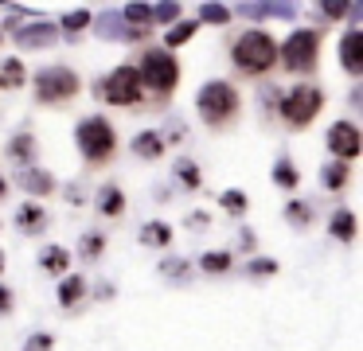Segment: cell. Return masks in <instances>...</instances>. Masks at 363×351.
Wrapping results in <instances>:
<instances>
[{
	"label": "cell",
	"instance_id": "6da1fadb",
	"mask_svg": "<svg viewBox=\"0 0 363 351\" xmlns=\"http://www.w3.org/2000/svg\"><path fill=\"white\" fill-rule=\"evenodd\" d=\"M230 59H235V67L246 70V74H266L277 62V43L266 31H246V35H238V43L230 47Z\"/></svg>",
	"mask_w": 363,
	"mask_h": 351
},
{
	"label": "cell",
	"instance_id": "7a4b0ae2",
	"mask_svg": "<svg viewBox=\"0 0 363 351\" xmlns=\"http://www.w3.org/2000/svg\"><path fill=\"white\" fill-rule=\"evenodd\" d=\"M137 78H141V86H149L152 94H160V98H164V94L176 90V82H180V67H176V59L168 51L149 47V51H141Z\"/></svg>",
	"mask_w": 363,
	"mask_h": 351
},
{
	"label": "cell",
	"instance_id": "3957f363",
	"mask_svg": "<svg viewBox=\"0 0 363 351\" xmlns=\"http://www.w3.org/2000/svg\"><path fill=\"white\" fill-rule=\"evenodd\" d=\"M74 140H79V152L86 156L90 164H106L113 156V145H118L113 125L106 121V117H86V121L74 129Z\"/></svg>",
	"mask_w": 363,
	"mask_h": 351
},
{
	"label": "cell",
	"instance_id": "277c9868",
	"mask_svg": "<svg viewBox=\"0 0 363 351\" xmlns=\"http://www.w3.org/2000/svg\"><path fill=\"white\" fill-rule=\"evenodd\" d=\"M320 106H324V94L316 90L313 82H301L281 98V117L293 129H305V125H313V117L320 113Z\"/></svg>",
	"mask_w": 363,
	"mask_h": 351
},
{
	"label": "cell",
	"instance_id": "5b68a950",
	"mask_svg": "<svg viewBox=\"0 0 363 351\" xmlns=\"http://www.w3.org/2000/svg\"><path fill=\"white\" fill-rule=\"evenodd\" d=\"M196 106L211 125H223L227 117L238 113V90L230 82H207L203 90L196 94Z\"/></svg>",
	"mask_w": 363,
	"mask_h": 351
},
{
	"label": "cell",
	"instance_id": "8992f818",
	"mask_svg": "<svg viewBox=\"0 0 363 351\" xmlns=\"http://www.w3.org/2000/svg\"><path fill=\"white\" fill-rule=\"evenodd\" d=\"M74 94H79V74H74L71 67H43L40 74H35V98L40 101L59 106V101L74 98Z\"/></svg>",
	"mask_w": 363,
	"mask_h": 351
},
{
	"label": "cell",
	"instance_id": "52a82bcc",
	"mask_svg": "<svg viewBox=\"0 0 363 351\" xmlns=\"http://www.w3.org/2000/svg\"><path fill=\"white\" fill-rule=\"evenodd\" d=\"M145 94L141 78H137V67H118L113 74H106L102 82V98L110 101V106H137Z\"/></svg>",
	"mask_w": 363,
	"mask_h": 351
},
{
	"label": "cell",
	"instance_id": "ba28073f",
	"mask_svg": "<svg viewBox=\"0 0 363 351\" xmlns=\"http://www.w3.org/2000/svg\"><path fill=\"white\" fill-rule=\"evenodd\" d=\"M316 51H320V35L316 31H293L281 47V62L297 74V70H313L316 67Z\"/></svg>",
	"mask_w": 363,
	"mask_h": 351
},
{
	"label": "cell",
	"instance_id": "9c48e42d",
	"mask_svg": "<svg viewBox=\"0 0 363 351\" xmlns=\"http://www.w3.org/2000/svg\"><path fill=\"white\" fill-rule=\"evenodd\" d=\"M359 145H363V137H359V129H355L352 121H336V125L328 129V148H332V152H336L344 164L359 156Z\"/></svg>",
	"mask_w": 363,
	"mask_h": 351
},
{
	"label": "cell",
	"instance_id": "30bf717a",
	"mask_svg": "<svg viewBox=\"0 0 363 351\" xmlns=\"http://www.w3.org/2000/svg\"><path fill=\"white\" fill-rule=\"evenodd\" d=\"M340 62H344V70L352 78L363 74V31L359 28H352L344 35V43H340Z\"/></svg>",
	"mask_w": 363,
	"mask_h": 351
},
{
	"label": "cell",
	"instance_id": "8fae6325",
	"mask_svg": "<svg viewBox=\"0 0 363 351\" xmlns=\"http://www.w3.org/2000/svg\"><path fill=\"white\" fill-rule=\"evenodd\" d=\"M55 35H59V31L51 28V23H28V28L16 31V43L20 47H51V43H55Z\"/></svg>",
	"mask_w": 363,
	"mask_h": 351
},
{
	"label": "cell",
	"instance_id": "7c38bea8",
	"mask_svg": "<svg viewBox=\"0 0 363 351\" xmlns=\"http://www.w3.org/2000/svg\"><path fill=\"white\" fill-rule=\"evenodd\" d=\"M20 187L32 191V195H51L55 191V176L43 172V168H28V172H20Z\"/></svg>",
	"mask_w": 363,
	"mask_h": 351
},
{
	"label": "cell",
	"instance_id": "4fadbf2b",
	"mask_svg": "<svg viewBox=\"0 0 363 351\" xmlns=\"http://www.w3.org/2000/svg\"><path fill=\"white\" fill-rule=\"evenodd\" d=\"M16 226L24 234H40L43 226H48V215H43V207H35V203H24L20 215H16Z\"/></svg>",
	"mask_w": 363,
	"mask_h": 351
},
{
	"label": "cell",
	"instance_id": "5bb4252c",
	"mask_svg": "<svg viewBox=\"0 0 363 351\" xmlns=\"http://www.w3.org/2000/svg\"><path fill=\"white\" fill-rule=\"evenodd\" d=\"M328 230H332V238H340V242H352V238H355V215H352L347 207H340L336 215H332Z\"/></svg>",
	"mask_w": 363,
	"mask_h": 351
},
{
	"label": "cell",
	"instance_id": "9a60e30c",
	"mask_svg": "<svg viewBox=\"0 0 363 351\" xmlns=\"http://www.w3.org/2000/svg\"><path fill=\"white\" fill-rule=\"evenodd\" d=\"M133 152H137V156H145V160H157V156L164 152V137H160V133H137Z\"/></svg>",
	"mask_w": 363,
	"mask_h": 351
},
{
	"label": "cell",
	"instance_id": "2e32d148",
	"mask_svg": "<svg viewBox=\"0 0 363 351\" xmlns=\"http://www.w3.org/2000/svg\"><path fill=\"white\" fill-rule=\"evenodd\" d=\"M98 211H102V215H121V211H125V195H121V187L106 184L102 191H98Z\"/></svg>",
	"mask_w": 363,
	"mask_h": 351
},
{
	"label": "cell",
	"instance_id": "e0dca14e",
	"mask_svg": "<svg viewBox=\"0 0 363 351\" xmlns=\"http://www.w3.org/2000/svg\"><path fill=\"white\" fill-rule=\"evenodd\" d=\"M141 242L145 246H168V242H172V226L168 223H145L141 226Z\"/></svg>",
	"mask_w": 363,
	"mask_h": 351
},
{
	"label": "cell",
	"instance_id": "ac0fdd59",
	"mask_svg": "<svg viewBox=\"0 0 363 351\" xmlns=\"http://www.w3.org/2000/svg\"><path fill=\"white\" fill-rule=\"evenodd\" d=\"M24 62L20 59H4V67H0V86L4 90H16V86H24Z\"/></svg>",
	"mask_w": 363,
	"mask_h": 351
},
{
	"label": "cell",
	"instance_id": "d6986e66",
	"mask_svg": "<svg viewBox=\"0 0 363 351\" xmlns=\"http://www.w3.org/2000/svg\"><path fill=\"white\" fill-rule=\"evenodd\" d=\"M67 262H71V254H67L63 246H48L40 254V269H48V273H63Z\"/></svg>",
	"mask_w": 363,
	"mask_h": 351
},
{
	"label": "cell",
	"instance_id": "ffe728a7",
	"mask_svg": "<svg viewBox=\"0 0 363 351\" xmlns=\"http://www.w3.org/2000/svg\"><path fill=\"white\" fill-rule=\"evenodd\" d=\"M82 293H86V281H82L79 273H74V277H67L63 285H59V304H63V308H71V304L79 301Z\"/></svg>",
	"mask_w": 363,
	"mask_h": 351
},
{
	"label": "cell",
	"instance_id": "44dd1931",
	"mask_svg": "<svg viewBox=\"0 0 363 351\" xmlns=\"http://www.w3.org/2000/svg\"><path fill=\"white\" fill-rule=\"evenodd\" d=\"M98 35H106V39H133L137 31H133V28H125V23H118L113 16H106V20L98 23Z\"/></svg>",
	"mask_w": 363,
	"mask_h": 351
},
{
	"label": "cell",
	"instance_id": "7402d4cb",
	"mask_svg": "<svg viewBox=\"0 0 363 351\" xmlns=\"http://www.w3.org/2000/svg\"><path fill=\"white\" fill-rule=\"evenodd\" d=\"M347 176H352V172H347V164H344V160H340V164H328V168L320 172L324 187H332V191H336V187H344V184H347Z\"/></svg>",
	"mask_w": 363,
	"mask_h": 351
},
{
	"label": "cell",
	"instance_id": "603a6c76",
	"mask_svg": "<svg viewBox=\"0 0 363 351\" xmlns=\"http://www.w3.org/2000/svg\"><path fill=\"white\" fill-rule=\"evenodd\" d=\"M121 20L133 23V28H141V23L152 20V4H125L121 8Z\"/></svg>",
	"mask_w": 363,
	"mask_h": 351
},
{
	"label": "cell",
	"instance_id": "cb8c5ba5",
	"mask_svg": "<svg viewBox=\"0 0 363 351\" xmlns=\"http://www.w3.org/2000/svg\"><path fill=\"white\" fill-rule=\"evenodd\" d=\"M285 218H289L293 226H308V223H313V207L301 203V199H293L289 207H285Z\"/></svg>",
	"mask_w": 363,
	"mask_h": 351
},
{
	"label": "cell",
	"instance_id": "d4e9b609",
	"mask_svg": "<svg viewBox=\"0 0 363 351\" xmlns=\"http://www.w3.org/2000/svg\"><path fill=\"white\" fill-rule=\"evenodd\" d=\"M32 152H35V145H32V137H28V133L12 137V145H9V156H12V160H32Z\"/></svg>",
	"mask_w": 363,
	"mask_h": 351
},
{
	"label": "cell",
	"instance_id": "484cf974",
	"mask_svg": "<svg viewBox=\"0 0 363 351\" xmlns=\"http://www.w3.org/2000/svg\"><path fill=\"white\" fill-rule=\"evenodd\" d=\"M191 35H196V20H188V23H176V28L164 35V43H168V47H180V43H188Z\"/></svg>",
	"mask_w": 363,
	"mask_h": 351
},
{
	"label": "cell",
	"instance_id": "4316f807",
	"mask_svg": "<svg viewBox=\"0 0 363 351\" xmlns=\"http://www.w3.org/2000/svg\"><path fill=\"white\" fill-rule=\"evenodd\" d=\"M176 176H180V184L191 187V191L199 187V168H196L191 160H180V164H176Z\"/></svg>",
	"mask_w": 363,
	"mask_h": 351
},
{
	"label": "cell",
	"instance_id": "83f0119b",
	"mask_svg": "<svg viewBox=\"0 0 363 351\" xmlns=\"http://www.w3.org/2000/svg\"><path fill=\"white\" fill-rule=\"evenodd\" d=\"M274 179L281 187H297V168H293V164L281 156V160H277V168H274Z\"/></svg>",
	"mask_w": 363,
	"mask_h": 351
},
{
	"label": "cell",
	"instance_id": "f1b7e54d",
	"mask_svg": "<svg viewBox=\"0 0 363 351\" xmlns=\"http://www.w3.org/2000/svg\"><path fill=\"white\" fill-rule=\"evenodd\" d=\"M199 265H203L207 273H223V269H230V254H223V250H219V254H203V257H199Z\"/></svg>",
	"mask_w": 363,
	"mask_h": 351
},
{
	"label": "cell",
	"instance_id": "f546056e",
	"mask_svg": "<svg viewBox=\"0 0 363 351\" xmlns=\"http://www.w3.org/2000/svg\"><path fill=\"white\" fill-rule=\"evenodd\" d=\"M223 207H227V215H242L246 211V195L242 191H223Z\"/></svg>",
	"mask_w": 363,
	"mask_h": 351
},
{
	"label": "cell",
	"instance_id": "4dcf8cb0",
	"mask_svg": "<svg viewBox=\"0 0 363 351\" xmlns=\"http://www.w3.org/2000/svg\"><path fill=\"white\" fill-rule=\"evenodd\" d=\"M199 16H203L207 23H227V20H230V8H223V4H203V8H199Z\"/></svg>",
	"mask_w": 363,
	"mask_h": 351
},
{
	"label": "cell",
	"instance_id": "1f68e13d",
	"mask_svg": "<svg viewBox=\"0 0 363 351\" xmlns=\"http://www.w3.org/2000/svg\"><path fill=\"white\" fill-rule=\"evenodd\" d=\"M250 273H254V277H274V273H277V262H274V257H254V262H250Z\"/></svg>",
	"mask_w": 363,
	"mask_h": 351
},
{
	"label": "cell",
	"instance_id": "d6a6232c",
	"mask_svg": "<svg viewBox=\"0 0 363 351\" xmlns=\"http://www.w3.org/2000/svg\"><path fill=\"white\" fill-rule=\"evenodd\" d=\"M55 347V340H51V332H35L32 340L24 343V351H51Z\"/></svg>",
	"mask_w": 363,
	"mask_h": 351
},
{
	"label": "cell",
	"instance_id": "836d02e7",
	"mask_svg": "<svg viewBox=\"0 0 363 351\" xmlns=\"http://www.w3.org/2000/svg\"><path fill=\"white\" fill-rule=\"evenodd\" d=\"M102 246H106L102 234H86V242H82V257H90V262H94V257L102 254Z\"/></svg>",
	"mask_w": 363,
	"mask_h": 351
},
{
	"label": "cell",
	"instance_id": "e575fe53",
	"mask_svg": "<svg viewBox=\"0 0 363 351\" xmlns=\"http://www.w3.org/2000/svg\"><path fill=\"white\" fill-rule=\"evenodd\" d=\"M157 20H180V4H152Z\"/></svg>",
	"mask_w": 363,
	"mask_h": 351
},
{
	"label": "cell",
	"instance_id": "d590c367",
	"mask_svg": "<svg viewBox=\"0 0 363 351\" xmlns=\"http://www.w3.org/2000/svg\"><path fill=\"white\" fill-rule=\"evenodd\" d=\"M86 23H90V12H71V16L63 20V28H67V31H79V28H86Z\"/></svg>",
	"mask_w": 363,
	"mask_h": 351
},
{
	"label": "cell",
	"instance_id": "8d00e7d4",
	"mask_svg": "<svg viewBox=\"0 0 363 351\" xmlns=\"http://www.w3.org/2000/svg\"><path fill=\"white\" fill-rule=\"evenodd\" d=\"M160 269H164L168 277H184V269H188V262H184V257H176V262H164Z\"/></svg>",
	"mask_w": 363,
	"mask_h": 351
},
{
	"label": "cell",
	"instance_id": "74e56055",
	"mask_svg": "<svg viewBox=\"0 0 363 351\" xmlns=\"http://www.w3.org/2000/svg\"><path fill=\"white\" fill-rule=\"evenodd\" d=\"M266 16H281V20H289L293 8L289 4H266Z\"/></svg>",
	"mask_w": 363,
	"mask_h": 351
},
{
	"label": "cell",
	"instance_id": "f35d334b",
	"mask_svg": "<svg viewBox=\"0 0 363 351\" xmlns=\"http://www.w3.org/2000/svg\"><path fill=\"white\" fill-rule=\"evenodd\" d=\"M238 16H266V4H238Z\"/></svg>",
	"mask_w": 363,
	"mask_h": 351
},
{
	"label": "cell",
	"instance_id": "ab89813d",
	"mask_svg": "<svg viewBox=\"0 0 363 351\" xmlns=\"http://www.w3.org/2000/svg\"><path fill=\"white\" fill-rule=\"evenodd\" d=\"M320 12H324V16H344L347 4H320Z\"/></svg>",
	"mask_w": 363,
	"mask_h": 351
},
{
	"label": "cell",
	"instance_id": "60d3db41",
	"mask_svg": "<svg viewBox=\"0 0 363 351\" xmlns=\"http://www.w3.org/2000/svg\"><path fill=\"white\" fill-rule=\"evenodd\" d=\"M9 304H12V293L4 285H0V312H9Z\"/></svg>",
	"mask_w": 363,
	"mask_h": 351
},
{
	"label": "cell",
	"instance_id": "b9f144b4",
	"mask_svg": "<svg viewBox=\"0 0 363 351\" xmlns=\"http://www.w3.org/2000/svg\"><path fill=\"white\" fill-rule=\"evenodd\" d=\"M254 242H258V238H254V230H242V250H254Z\"/></svg>",
	"mask_w": 363,
	"mask_h": 351
},
{
	"label": "cell",
	"instance_id": "7bdbcfd3",
	"mask_svg": "<svg viewBox=\"0 0 363 351\" xmlns=\"http://www.w3.org/2000/svg\"><path fill=\"white\" fill-rule=\"evenodd\" d=\"M4 191H9V184H4V179H0V199H4Z\"/></svg>",
	"mask_w": 363,
	"mask_h": 351
},
{
	"label": "cell",
	"instance_id": "ee69618b",
	"mask_svg": "<svg viewBox=\"0 0 363 351\" xmlns=\"http://www.w3.org/2000/svg\"><path fill=\"white\" fill-rule=\"evenodd\" d=\"M0 269H4V254H0Z\"/></svg>",
	"mask_w": 363,
	"mask_h": 351
}]
</instances>
